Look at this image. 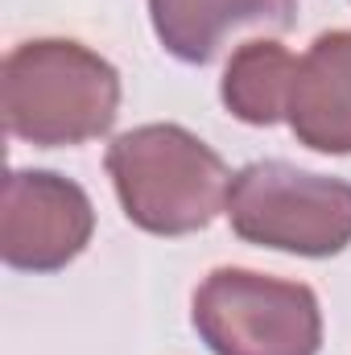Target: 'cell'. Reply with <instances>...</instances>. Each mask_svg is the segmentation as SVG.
<instances>
[{
    "instance_id": "1",
    "label": "cell",
    "mask_w": 351,
    "mask_h": 355,
    "mask_svg": "<svg viewBox=\"0 0 351 355\" xmlns=\"http://www.w3.org/2000/svg\"><path fill=\"white\" fill-rule=\"evenodd\" d=\"M4 128L37 149H62L103 137L120 112V75L83 42H21L0 71Z\"/></svg>"
},
{
    "instance_id": "2",
    "label": "cell",
    "mask_w": 351,
    "mask_h": 355,
    "mask_svg": "<svg viewBox=\"0 0 351 355\" xmlns=\"http://www.w3.org/2000/svg\"><path fill=\"white\" fill-rule=\"evenodd\" d=\"M108 178L124 215L149 236H190L228 211L223 157L182 124H141L108 145Z\"/></svg>"
},
{
    "instance_id": "3",
    "label": "cell",
    "mask_w": 351,
    "mask_h": 355,
    "mask_svg": "<svg viewBox=\"0 0 351 355\" xmlns=\"http://www.w3.org/2000/svg\"><path fill=\"white\" fill-rule=\"evenodd\" d=\"M228 219L244 244L310 261L339 257L351 244V182L289 162H252L232 174Z\"/></svg>"
},
{
    "instance_id": "4",
    "label": "cell",
    "mask_w": 351,
    "mask_h": 355,
    "mask_svg": "<svg viewBox=\"0 0 351 355\" xmlns=\"http://www.w3.org/2000/svg\"><path fill=\"white\" fill-rule=\"evenodd\" d=\"M190 318L211 355H318L323 347L314 289L252 268L207 272Z\"/></svg>"
},
{
    "instance_id": "5",
    "label": "cell",
    "mask_w": 351,
    "mask_h": 355,
    "mask_svg": "<svg viewBox=\"0 0 351 355\" xmlns=\"http://www.w3.org/2000/svg\"><path fill=\"white\" fill-rule=\"evenodd\" d=\"M95 232L87 190L54 170H12L4 178L0 257L17 272H58L83 257Z\"/></svg>"
},
{
    "instance_id": "6",
    "label": "cell",
    "mask_w": 351,
    "mask_h": 355,
    "mask_svg": "<svg viewBox=\"0 0 351 355\" xmlns=\"http://www.w3.org/2000/svg\"><path fill=\"white\" fill-rule=\"evenodd\" d=\"M298 145L331 157L351 153V29H331L298 58L285 107Z\"/></svg>"
},
{
    "instance_id": "7",
    "label": "cell",
    "mask_w": 351,
    "mask_h": 355,
    "mask_svg": "<svg viewBox=\"0 0 351 355\" xmlns=\"http://www.w3.org/2000/svg\"><path fill=\"white\" fill-rule=\"evenodd\" d=\"M149 21L178 62H211L236 29H293L298 0H149Z\"/></svg>"
},
{
    "instance_id": "8",
    "label": "cell",
    "mask_w": 351,
    "mask_h": 355,
    "mask_svg": "<svg viewBox=\"0 0 351 355\" xmlns=\"http://www.w3.org/2000/svg\"><path fill=\"white\" fill-rule=\"evenodd\" d=\"M293 75H298V58L281 42H273V37L240 42L223 67V83H219L223 107L240 124L268 128V124L285 120Z\"/></svg>"
}]
</instances>
